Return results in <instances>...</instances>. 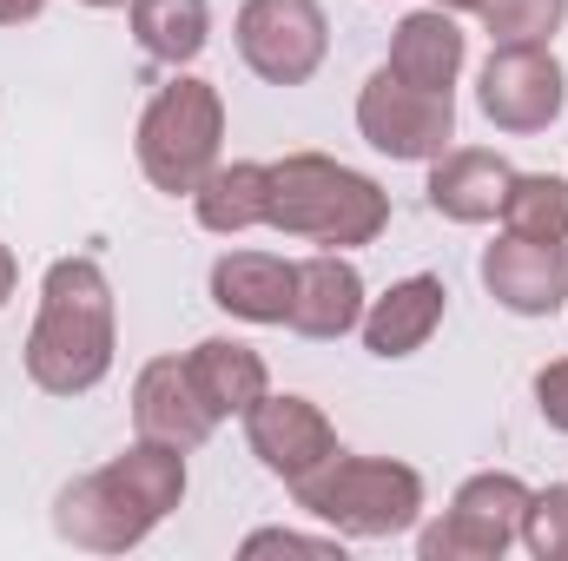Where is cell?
Returning <instances> with one entry per match:
<instances>
[{
	"instance_id": "1",
	"label": "cell",
	"mask_w": 568,
	"mask_h": 561,
	"mask_svg": "<svg viewBox=\"0 0 568 561\" xmlns=\"http://www.w3.org/2000/svg\"><path fill=\"white\" fill-rule=\"evenodd\" d=\"M120 304L100 258H53L40 278V310L27 330V377L47 397H87L113 377Z\"/></svg>"
},
{
	"instance_id": "2",
	"label": "cell",
	"mask_w": 568,
	"mask_h": 561,
	"mask_svg": "<svg viewBox=\"0 0 568 561\" xmlns=\"http://www.w3.org/2000/svg\"><path fill=\"white\" fill-rule=\"evenodd\" d=\"M265 232L304 238L317 252H364L390 232V192L331 152H284L272 159Z\"/></svg>"
},
{
	"instance_id": "3",
	"label": "cell",
	"mask_w": 568,
	"mask_h": 561,
	"mask_svg": "<svg viewBox=\"0 0 568 561\" xmlns=\"http://www.w3.org/2000/svg\"><path fill=\"white\" fill-rule=\"evenodd\" d=\"M297 509L324 529H337L344 542H390L410 536L429 509L424 469L397 462V456H331L324 469H311L304 482H291Z\"/></svg>"
},
{
	"instance_id": "4",
	"label": "cell",
	"mask_w": 568,
	"mask_h": 561,
	"mask_svg": "<svg viewBox=\"0 0 568 561\" xmlns=\"http://www.w3.org/2000/svg\"><path fill=\"white\" fill-rule=\"evenodd\" d=\"M133 159H140L145 185L165 198H192L205 185V172L225 159V93L199 73H172L140 113L133 133Z\"/></svg>"
},
{
	"instance_id": "5",
	"label": "cell",
	"mask_w": 568,
	"mask_h": 561,
	"mask_svg": "<svg viewBox=\"0 0 568 561\" xmlns=\"http://www.w3.org/2000/svg\"><path fill=\"white\" fill-rule=\"evenodd\" d=\"M529 482L516 469H476L469 482H456L449 509L436 522H417V555L424 561H503L523 542V516H529Z\"/></svg>"
},
{
	"instance_id": "6",
	"label": "cell",
	"mask_w": 568,
	"mask_h": 561,
	"mask_svg": "<svg viewBox=\"0 0 568 561\" xmlns=\"http://www.w3.org/2000/svg\"><path fill=\"white\" fill-rule=\"evenodd\" d=\"M357 133L371 152H384L397 165H429L456 140V93H424V86L397 80L390 67H377L357 86Z\"/></svg>"
},
{
	"instance_id": "7",
	"label": "cell",
	"mask_w": 568,
	"mask_h": 561,
	"mask_svg": "<svg viewBox=\"0 0 568 561\" xmlns=\"http://www.w3.org/2000/svg\"><path fill=\"white\" fill-rule=\"evenodd\" d=\"M232 40L265 86H311L331 60V13L317 0H245Z\"/></svg>"
},
{
	"instance_id": "8",
	"label": "cell",
	"mask_w": 568,
	"mask_h": 561,
	"mask_svg": "<svg viewBox=\"0 0 568 561\" xmlns=\"http://www.w3.org/2000/svg\"><path fill=\"white\" fill-rule=\"evenodd\" d=\"M476 106L496 133H549L568 113V67L556 47H489V60L476 67Z\"/></svg>"
},
{
	"instance_id": "9",
	"label": "cell",
	"mask_w": 568,
	"mask_h": 561,
	"mask_svg": "<svg viewBox=\"0 0 568 561\" xmlns=\"http://www.w3.org/2000/svg\"><path fill=\"white\" fill-rule=\"evenodd\" d=\"M245 449L258 456L265 476H278L291 489V482H304L311 469H324L337 456V422L297 390H265L245 410Z\"/></svg>"
},
{
	"instance_id": "10",
	"label": "cell",
	"mask_w": 568,
	"mask_h": 561,
	"mask_svg": "<svg viewBox=\"0 0 568 561\" xmlns=\"http://www.w3.org/2000/svg\"><path fill=\"white\" fill-rule=\"evenodd\" d=\"M476 278H483V290H489L509 317H562V304H568V245H542V238L503 232L496 245H483Z\"/></svg>"
},
{
	"instance_id": "11",
	"label": "cell",
	"mask_w": 568,
	"mask_h": 561,
	"mask_svg": "<svg viewBox=\"0 0 568 561\" xmlns=\"http://www.w3.org/2000/svg\"><path fill=\"white\" fill-rule=\"evenodd\" d=\"M364 304H371V284L351 265V252H311V258H297L284 330H297L311 344H337L364 324Z\"/></svg>"
},
{
	"instance_id": "12",
	"label": "cell",
	"mask_w": 568,
	"mask_h": 561,
	"mask_svg": "<svg viewBox=\"0 0 568 561\" xmlns=\"http://www.w3.org/2000/svg\"><path fill=\"white\" fill-rule=\"evenodd\" d=\"M443 317H449V284L436 272H410V278L390 284L384 297L364 304L357 337H364V350L377 364H404V357H417L429 337L443 330Z\"/></svg>"
},
{
	"instance_id": "13",
	"label": "cell",
	"mask_w": 568,
	"mask_h": 561,
	"mask_svg": "<svg viewBox=\"0 0 568 561\" xmlns=\"http://www.w3.org/2000/svg\"><path fill=\"white\" fill-rule=\"evenodd\" d=\"M133 429L152 436V442L185 449V456L212 442L219 417L205 410V397H199L185 357H152V364H140V377H133Z\"/></svg>"
},
{
	"instance_id": "14",
	"label": "cell",
	"mask_w": 568,
	"mask_h": 561,
	"mask_svg": "<svg viewBox=\"0 0 568 561\" xmlns=\"http://www.w3.org/2000/svg\"><path fill=\"white\" fill-rule=\"evenodd\" d=\"M509 178H516V165L503 152H489V145H449V152L429 159L424 198H429V212L449 218V225H489V218H503Z\"/></svg>"
},
{
	"instance_id": "15",
	"label": "cell",
	"mask_w": 568,
	"mask_h": 561,
	"mask_svg": "<svg viewBox=\"0 0 568 561\" xmlns=\"http://www.w3.org/2000/svg\"><path fill=\"white\" fill-rule=\"evenodd\" d=\"M53 536L73 542V549H87V555H126V549H140L152 529L106 489V476L93 469V476H73L53 496Z\"/></svg>"
},
{
	"instance_id": "16",
	"label": "cell",
	"mask_w": 568,
	"mask_h": 561,
	"mask_svg": "<svg viewBox=\"0 0 568 561\" xmlns=\"http://www.w3.org/2000/svg\"><path fill=\"white\" fill-rule=\"evenodd\" d=\"M384 67H390L397 80L424 86V93H456V80H463V67H469V33L456 27V13L417 7V13L397 20Z\"/></svg>"
},
{
	"instance_id": "17",
	"label": "cell",
	"mask_w": 568,
	"mask_h": 561,
	"mask_svg": "<svg viewBox=\"0 0 568 561\" xmlns=\"http://www.w3.org/2000/svg\"><path fill=\"white\" fill-rule=\"evenodd\" d=\"M100 476H106V489L140 516L145 529H159L179 502H185V489H192V469H185V449H172V442H152V436H133L113 462H100Z\"/></svg>"
},
{
	"instance_id": "18",
	"label": "cell",
	"mask_w": 568,
	"mask_h": 561,
	"mask_svg": "<svg viewBox=\"0 0 568 561\" xmlns=\"http://www.w3.org/2000/svg\"><path fill=\"white\" fill-rule=\"evenodd\" d=\"M291 284H297V258L278 252H225L212 265V304L239 324H284L291 317Z\"/></svg>"
},
{
	"instance_id": "19",
	"label": "cell",
	"mask_w": 568,
	"mask_h": 561,
	"mask_svg": "<svg viewBox=\"0 0 568 561\" xmlns=\"http://www.w3.org/2000/svg\"><path fill=\"white\" fill-rule=\"evenodd\" d=\"M265 212H272V159H219L205 172V185L192 192V218L212 238L258 232Z\"/></svg>"
},
{
	"instance_id": "20",
	"label": "cell",
	"mask_w": 568,
	"mask_h": 561,
	"mask_svg": "<svg viewBox=\"0 0 568 561\" xmlns=\"http://www.w3.org/2000/svg\"><path fill=\"white\" fill-rule=\"evenodd\" d=\"M185 370H192L205 410L219 422L225 417L245 422V410L272 390V370H265V357H258L245 337H199V344L185 350Z\"/></svg>"
},
{
	"instance_id": "21",
	"label": "cell",
	"mask_w": 568,
	"mask_h": 561,
	"mask_svg": "<svg viewBox=\"0 0 568 561\" xmlns=\"http://www.w3.org/2000/svg\"><path fill=\"white\" fill-rule=\"evenodd\" d=\"M126 20H133V40L145 60H159L172 73L212 47V0H133Z\"/></svg>"
},
{
	"instance_id": "22",
	"label": "cell",
	"mask_w": 568,
	"mask_h": 561,
	"mask_svg": "<svg viewBox=\"0 0 568 561\" xmlns=\"http://www.w3.org/2000/svg\"><path fill=\"white\" fill-rule=\"evenodd\" d=\"M503 232L568 245V178L562 172H516L503 198Z\"/></svg>"
},
{
	"instance_id": "23",
	"label": "cell",
	"mask_w": 568,
	"mask_h": 561,
	"mask_svg": "<svg viewBox=\"0 0 568 561\" xmlns=\"http://www.w3.org/2000/svg\"><path fill=\"white\" fill-rule=\"evenodd\" d=\"M476 20L496 47H556V33L568 27V0H483Z\"/></svg>"
},
{
	"instance_id": "24",
	"label": "cell",
	"mask_w": 568,
	"mask_h": 561,
	"mask_svg": "<svg viewBox=\"0 0 568 561\" xmlns=\"http://www.w3.org/2000/svg\"><path fill=\"white\" fill-rule=\"evenodd\" d=\"M523 549H529L536 561H568V482H549V489L529 496Z\"/></svg>"
},
{
	"instance_id": "25",
	"label": "cell",
	"mask_w": 568,
	"mask_h": 561,
	"mask_svg": "<svg viewBox=\"0 0 568 561\" xmlns=\"http://www.w3.org/2000/svg\"><path fill=\"white\" fill-rule=\"evenodd\" d=\"M239 555L258 561V555H311V561H344V536L324 529V536H304V529H252L239 542Z\"/></svg>"
},
{
	"instance_id": "26",
	"label": "cell",
	"mask_w": 568,
	"mask_h": 561,
	"mask_svg": "<svg viewBox=\"0 0 568 561\" xmlns=\"http://www.w3.org/2000/svg\"><path fill=\"white\" fill-rule=\"evenodd\" d=\"M536 410H542V422H549L556 436H568V357H556V364L536 370Z\"/></svg>"
},
{
	"instance_id": "27",
	"label": "cell",
	"mask_w": 568,
	"mask_h": 561,
	"mask_svg": "<svg viewBox=\"0 0 568 561\" xmlns=\"http://www.w3.org/2000/svg\"><path fill=\"white\" fill-rule=\"evenodd\" d=\"M40 13H47V0H0V27H27Z\"/></svg>"
},
{
	"instance_id": "28",
	"label": "cell",
	"mask_w": 568,
	"mask_h": 561,
	"mask_svg": "<svg viewBox=\"0 0 568 561\" xmlns=\"http://www.w3.org/2000/svg\"><path fill=\"white\" fill-rule=\"evenodd\" d=\"M13 284H20V258L0 245V310H7V297H13Z\"/></svg>"
},
{
	"instance_id": "29",
	"label": "cell",
	"mask_w": 568,
	"mask_h": 561,
	"mask_svg": "<svg viewBox=\"0 0 568 561\" xmlns=\"http://www.w3.org/2000/svg\"><path fill=\"white\" fill-rule=\"evenodd\" d=\"M424 7H443V13H476L483 0H424Z\"/></svg>"
},
{
	"instance_id": "30",
	"label": "cell",
	"mask_w": 568,
	"mask_h": 561,
	"mask_svg": "<svg viewBox=\"0 0 568 561\" xmlns=\"http://www.w3.org/2000/svg\"><path fill=\"white\" fill-rule=\"evenodd\" d=\"M80 7H93V13H120V7H133V0H80Z\"/></svg>"
}]
</instances>
